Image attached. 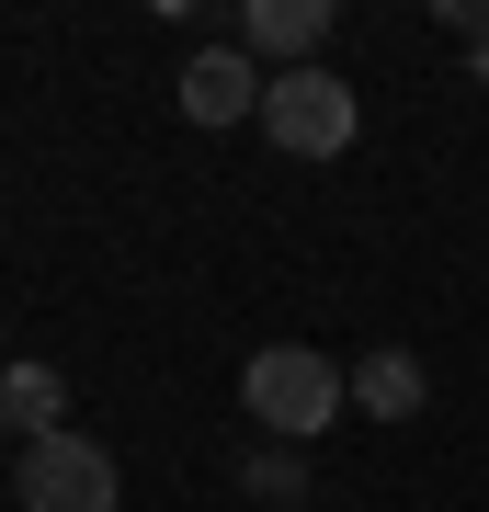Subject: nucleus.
<instances>
[{"label": "nucleus", "instance_id": "39448f33", "mask_svg": "<svg viewBox=\"0 0 489 512\" xmlns=\"http://www.w3.org/2000/svg\"><path fill=\"white\" fill-rule=\"evenodd\" d=\"M239 46L273 57V69H319V46H330V0H251V12H239Z\"/></svg>", "mask_w": 489, "mask_h": 512}, {"label": "nucleus", "instance_id": "20e7f679", "mask_svg": "<svg viewBox=\"0 0 489 512\" xmlns=\"http://www.w3.org/2000/svg\"><path fill=\"white\" fill-rule=\"evenodd\" d=\"M262 92H273V69H251V46H205L182 69V114L194 126H239V114L262 126Z\"/></svg>", "mask_w": 489, "mask_h": 512}, {"label": "nucleus", "instance_id": "423d86ee", "mask_svg": "<svg viewBox=\"0 0 489 512\" xmlns=\"http://www.w3.org/2000/svg\"><path fill=\"white\" fill-rule=\"evenodd\" d=\"M353 410L364 421H410L421 410V365H410L399 342H387V353H353Z\"/></svg>", "mask_w": 489, "mask_h": 512}, {"label": "nucleus", "instance_id": "7ed1b4c3", "mask_svg": "<svg viewBox=\"0 0 489 512\" xmlns=\"http://www.w3.org/2000/svg\"><path fill=\"white\" fill-rule=\"evenodd\" d=\"M12 501L23 512H114V456L91 433H35L12 467Z\"/></svg>", "mask_w": 489, "mask_h": 512}, {"label": "nucleus", "instance_id": "6e6552de", "mask_svg": "<svg viewBox=\"0 0 489 512\" xmlns=\"http://www.w3.org/2000/svg\"><path fill=\"white\" fill-rule=\"evenodd\" d=\"M239 478H251L262 501H296V490H308V444H273L262 433V456H239Z\"/></svg>", "mask_w": 489, "mask_h": 512}, {"label": "nucleus", "instance_id": "f257e3e1", "mask_svg": "<svg viewBox=\"0 0 489 512\" xmlns=\"http://www.w3.org/2000/svg\"><path fill=\"white\" fill-rule=\"evenodd\" d=\"M239 410H251L273 444H319L330 421L353 410V365H330L319 342H262L251 365H239Z\"/></svg>", "mask_w": 489, "mask_h": 512}, {"label": "nucleus", "instance_id": "0eeeda50", "mask_svg": "<svg viewBox=\"0 0 489 512\" xmlns=\"http://www.w3.org/2000/svg\"><path fill=\"white\" fill-rule=\"evenodd\" d=\"M0 421H12L23 444H35V433H69V387H57V365H12V376H0Z\"/></svg>", "mask_w": 489, "mask_h": 512}, {"label": "nucleus", "instance_id": "f03ea898", "mask_svg": "<svg viewBox=\"0 0 489 512\" xmlns=\"http://www.w3.org/2000/svg\"><path fill=\"white\" fill-rule=\"evenodd\" d=\"M262 137L285 148V160H342V148H353V80L342 69H273Z\"/></svg>", "mask_w": 489, "mask_h": 512}]
</instances>
